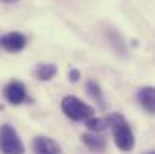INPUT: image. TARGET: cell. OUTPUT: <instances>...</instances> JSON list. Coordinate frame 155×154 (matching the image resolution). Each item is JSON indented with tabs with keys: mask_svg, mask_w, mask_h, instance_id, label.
Returning <instances> with one entry per match:
<instances>
[{
	"mask_svg": "<svg viewBox=\"0 0 155 154\" xmlns=\"http://www.w3.org/2000/svg\"><path fill=\"white\" fill-rule=\"evenodd\" d=\"M86 89H87V92H89V95L95 100L97 103H100L101 106H103V89L100 88V85L95 82V80H89L87 83H86Z\"/></svg>",
	"mask_w": 155,
	"mask_h": 154,
	"instance_id": "30bf717a",
	"label": "cell"
},
{
	"mask_svg": "<svg viewBox=\"0 0 155 154\" xmlns=\"http://www.w3.org/2000/svg\"><path fill=\"white\" fill-rule=\"evenodd\" d=\"M137 100H139V103L146 109L148 113H154V110H155V94H154V88H152V86L140 88L139 92H137Z\"/></svg>",
	"mask_w": 155,
	"mask_h": 154,
	"instance_id": "52a82bcc",
	"label": "cell"
},
{
	"mask_svg": "<svg viewBox=\"0 0 155 154\" xmlns=\"http://www.w3.org/2000/svg\"><path fill=\"white\" fill-rule=\"evenodd\" d=\"M33 150L35 154H62L60 145L47 136H38L33 139Z\"/></svg>",
	"mask_w": 155,
	"mask_h": 154,
	"instance_id": "8992f818",
	"label": "cell"
},
{
	"mask_svg": "<svg viewBox=\"0 0 155 154\" xmlns=\"http://www.w3.org/2000/svg\"><path fill=\"white\" fill-rule=\"evenodd\" d=\"M0 151L3 154H24V145L17 130L9 124L0 127Z\"/></svg>",
	"mask_w": 155,
	"mask_h": 154,
	"instance_id": "3957f363",
	"label": "cell"
},
{
	"mask_svg": "<svg viewBox=\"0 0 155 154\" xmlns=\"http://www.w3.org/2000/svg\"><path fill=\"white\" fill-rule=\"evenodd\" d=\"M78 77H80V71L75 70V68H72V70L69 71V79H71V82H77Z\"/></svg>",
	"mask_w": 155,
	"mask_h": 154,
	"instance_id": "7c38bea8",
	"label": "cell"
},
{
	"mask_svg": "<svg viewBox=\"0 0 155 154\" xmlns=\"http://www.w3.org/2000/svg\"><path fill=\"white\" fill-rule=\"evenodd\" d=\"M148 154H154V153H152V151H151V153H148Z\"/></svg>",
	"mask_w": 155,
	"mask_h": 154,
	"instance_id": "5bb4252c",
	"label": "cell"
},
{
	"mask_svg": "<svg viewBox=\"0 0 155 154\" xmlns=\"http://www.w3.org/2000/svg\"><path fill=\"white\" fill-rule=\"evenodd\" d=\"M26 36L20 32H9L6 33L2 39H0V44L2 47L6 51H11V53H18L26 47Z\"/></svg>",
	"mask_w": 155,
	"mask_h": 154,
	"instance_id": "5b68a950",
	"label": "cell"
},
{
	"mask_svg": "<svg viewBox=\"0 0 155 154\" xmlns=\"http://www.w3.org/2000/svg\"><path fill=\"white\" fill-rule=\"evenodd\" d=\"M0 2H5V3H17L18 0H0Z\"/></svg>",
	"mask_w": 155,
	"mask_h": 154,
	"instance_id": "4fadbf2b",
	"label": "cell"
},
{
	"mask_svg": "<svg viewBox=\"0 0 155 154\" xmlns=\"http://www.w3.org/2000/svg\"><path fill=\"white\" fill-rule=\"evenodd\" d=\"M62 110L72 121H83L94 115V109L89 104L74 95H68L62 100Z\"/></svg>",
	"mask_w": 155,
	"mask_h": 154,
	"instance_id": "7a4b0ae2",
	"label": "cell"
},
{
	"mask_svg": "<svg viewBox=\"0 0 155 154\" xmlns=\"http://www.w3.org/2000/svg\"><path fill=\"white\" fill-rule=\"evenodd\" d=\"M86 127L91 130V132H94V133H98V132H103L105 130V127H107V124H105V119L103 118H87V121H86Z\"/></svg>",
	"mask_w": 155,
	"mask_h": 154,
	"instance_id": "8fae6325",
	"label": "cell"
},
{
	"mask_svg": "<svg viewBox=\"0 0 155 154\" xmlns=\"http://www.w3.org/2000/svg\"><path fill=\"white\" fill-rule=\"evenodd\" d=\"M56 73H57V68L53 63H39L35 70V76L39 80H50L54 77Z\"/></svg>",
	"mask_w": 155,
	"mask_h": 154,
	"instance_id": "9c48e42d",
	"label": "cell"
},
{
	"mask_svg": "<svg viewBox=\"0 0 155 154\" xmlns=\"http://www.w3.org/2000/svg\"><path fill=\"white\" fill-rule=\"evenodd\" d=\"M105 124H107V127L111 128V133H113V138H114V144L117 145V148L120 151H131L134 148L133 130H131L130 124L127 122V119L120 113L108 115L105 118Z\"/></svg>",
	"mask_w": 155,
	"mask_h": 154,
	"instance_id": "6da1fadb",
	"label": "cell"
},
{
	"mask_svg": "<svg viewBox=\"0 0 155 154\" xmlns=\"http://www.w3.org/2000/svg\"><path fill=\"white\" fill-rule=\"evenodd\" d=\"M3 95L11 104H21L27 97L26 86L21 82H18V80H12L11 83H8L5 86Z\"/></svg>",
	"mask_w": 155,
	"mask_h": 154,
	"instance_id": "277c9868",
	"label": "cell"
},
{
	"mask_svg": "<svg viewBox=\"0 0 155 154\" xmlns=\"http://www.w3.org/2000/svg\"><path fill=\"white\" fill-rule=\"evenodd\" d=\"M81 141H83V144L89 148V150H92V151H103L104 148L107 147V141H105V138H103L101 135H97V133H84L83 136H81Z\"/></svg>",
	"mask_w": 155,
	"mask_h": 154,
	"instance_id": "ba28073f",
	"label": "cell"
}]
</instances>
